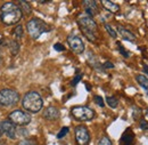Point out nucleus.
<instances>
[{
    "instance_id": "obj_26",
    "label": "nucleus",
    "mask_w": 148,
    "mask_h": 145,
    "mask_svg": "<svg viewBox=\"0 0 148 145\" xmlns=\"http://www.w3.org/2000/svg\"><path fill=\"white\" fill-rule=\"evenodd\" d=\"M93 99H95V103H96L97 105H99L100 108H103V106H104V101H103V98H101L100 96H98V95H97V96H95V97H93Z\"/></svg>"
},
{
    "instance_id": "obj_3",
    "label": "nucleus",
    "mask_w": 148,
    "mask_h": 145,
    "mask_svg": "<svg viewBox=\"0 0 148 145\" xmlns=\"http://www.w3.org/2000/svg\"><path fill=\"white\" fill-rule=\"evenodd\" d=\"M26 30L29 32V35L33 39H38L41 35H43L45 32L50 31V28L48 26V24L40 19V18H32L26 23Z\"/></svg>"
},
{
    "instance_id": "obj_27",
    "label": "nucleus",
    "mask_w": 148,
    "mask_h": 145,
    "mask_svg": "<svg viewBox=\"0 0 148 145\" xmlns=\"http://www.w3.org/2000/svg\"><path fill=\"white\" fill-rule=\"evenodd\" d=\"M140 128L143 129V130H148V122L146 120H140Z\"/></svg>"
},
{
    "instance_id": "obj_19",
    "label": "nucleus",
    "mask_w": 148,
    "mask_h": 145,
    "mask_svg": "<svg viewBox=\"0 0 148 145\" xmlns=\"http://www.w3.org/2000/svg\"><path fill=\"white\" fill-rule=\"evenodd\" d=\"M23 35H24L23 26L17 25V26L14 29V31H13V36H14V38L16 39V41H17V40H19V39H22V38H23Z\"/></svg>"
},
{
    "instance_id": "obj_30",
    "label": "nucleus",
    "mask_w": 148,
    "mask_h": 145,
    "mask_svg": "<svg viewBox=\"0 0 148 145\" xmlns=\"http://www.w3.org/2000/svg\"><path fill=\"white\" fill-rule=\"evenodd\" d=\"M104 68H114V65H113V64H112L111 62H106V63H105V64H104Z\"/></svg>"
},
{
    "instance_id": "obj_7",
    "label": "nucleus",
    "mask_w": 148,
    "mask_h": 145,
    "mask_svg": "<svg viewBox=\"0 0 148 145\" xmlns=\"http://www.w3.org/2000/svg\"><path fill=\"white\" fill-rule=\"evenodd\" d=\"M75 141L77 145H88L90 142V134L87 127L77 126L75 128Z\"/></svg>"
},
{
    "instance_id": "obj_22",
    "label": "nucleus",
    "mask_w": 148,
    "mask_h": 145,
    "mask_svg": "<svg viewBox=\"0 0 148 145\" xmlns=\"http://www.w3.org/2000/svg\"><path fill=\"white\" fill-rule=\"evenodd\" d=\"M98 145H113V144H112V141L107 136H103V137L99 139Z\"/></svg>"
},
{
    "instance_id": "obj_24",
    "label": "nucleus",
    "mask_w": 148,
    "mask_h": 145,
    "mask_svg": "<svg viewBox=\"0 0 148 145\" xmlns=\"http://www.w3.org/2000/svg\"><path fill=\"white\" fill-rule=\"evenodd\" d=\"M117 48H119V50L121 52V54L123 55L124 57H129V56H130L129 52H128V50H127V49H125V48H124V47L121 45V42H117Z\"/></svg>"
},
{
    "instance_id": "obj_29",
    "label": "nucleus",
    "mask_w": 148,
    "mask_h": 145,
    "mask_svg": "<svg viewBox=\"0 0 148 145\" xmlns=\"http://www.w3.org/2000/svg\"><path fill=\"white\" fill-rule=\"evenodd\" d=\"M81 78H82V74H79V75H76V77L74 78V80L72 81V86H75V85H76V84L80 81V79H81Z\"/></svg>"
},
{
    "instance_id": "obj_18",
    "label": "nucleus",
    "mask_w": 148,
    "mask_h": 145,
    "mask_svg": "<svg viewBox=\"0 0 148 145\" xmlns=\"http://www.w3.org/2000/svg\"><path fill=\"white\" fill-rule=\"evenodd\" d=\"M8 48L10 50L12 55H16L19 52V45L16 40H10L8 44Z\"/></svg>"
},
{
    "instance_id": "obj_21",
    "label": "nucleus",
    "mask_w": 148,
    "mask_h": 145,
    "mask_svg": "<svg viewBox=\"0 0 148 145\" xmlns=\"http://www.w3.org/2000/svg\"><path fill=\"white\" fill-rule=\"evenodd\" d=\"M105 29H106V31L108 32V35H110L112 38H114V39H115V38L117 37V33H116V31H115V30L112 28L110 24H105Z\"/></svg>"
},
{
    "instance_id": "obj_31",
    "label": "nucleus",
    "mask_w": 148,
    "mask_h": 145,
    "mask_svg": "<svg viewBox=\"0 0 148 145\" xmlns=\"http://www.w3.org/2000/svg\"><path fill=\"white\" fill-rule=\"evenodd\" d=\"M144 71H145L146 74H148V65H146V64L144 65Z\"/></svg>"
},
{
    "instance_id": "obj_34",
    "label": "nucleus",
    "mask_w": 148,
    "mask_h": 145,
    "mask_svg": "<svg viewBox=\"0 0 148 145\" xmlns=\"http://www.w3.org/2000/svg\"><path fill=\"white\" fill-rule=\"evenodd\" d=\"M1 42H2V40H0V44H1Z\"/></svg>"
},
{
    "instance_id": "obj_10",
    "label": "nucleus",
    "mask_w": 148,
    "mask_h": 145,
    "mask_svg": "<svg viewBox=\"0 0 148 145\" xmlns=\"http://www.w3.org/2000/svg\"><path fill=\"white\" fill-rule=\"evenodd\" d=\"M67 42L75 54H82L84 52V44L80 37L70 36L67 38Z\"/></svg>"
},
{
    "instance_id": "obj_35",
    "label": "nucleus",
    "mask_w": 148,
    "mask_h": 145,
    "mask_svg": "<svg viewBox=\"0 0 148 145\" xmlns=\"http://www.w3.org/2000/svg\"><path fill=\"white\" fill-rule=\"evenodd\" d=\"M0 64H1V58H0Z\"/></svg>"
},
{
    "instance_id": "obj_17",
    "label": "nucleus",
    "mask_w": 148,
    "mask_h": 145,
    "mask_svg": "<svg viewBox=\"0 0 148 145\" xmlns=\"http://www.w3.org/2000/svg\"><path fill=\"white\" fill-rule=\"evenodd\" d=\"M18 7L21 8V10H22V13L23 14H26V15H30L31 13H32V7L30 6V3L27 2V1H23V0H21L18 1Z\"/></svg>"
},
{
    "instance_id": "obj_16",
    "label": "nucleus",
    "mask_w": 148,
    "mask_h": 145,
    "mask_svg": "<svg viewBox=\"0 0 148 145\" xmlns=\"http://www.w3.org/2000/svg\"><path fill=\"white\" fill-rule=\"evenodd\" d=\"M136 80H137V82L143 87V89L145 90V93L147 94V96H148V78H146V77L143 75V74H137V75H136Z\"/></svg>"
},
{
    "instance_id": "obj_32",
    "label": "nucleus",
    "mask_w": 148,
    "mask_h": 145,
    "mask_svg": "<svg viewBox=\"0 0 148 145\" xmlns=\"http://www.w3.org/2000/svg\"><path fill=\"white\" fill-rule=\"evenodd\" d=\"M0 145H7V144H6V143H3V142H1V141H0Z\"/></svg>"
},
{
    "instance_id": "obj_12",
    "label": "nucleus",
    "mask_w": 148,
    "mask_h": 145,
    "mask_svg": "<svg viewBox=\"0 0 148 145\" xmlns=\"http://www.w3.org/2000/svg\"><path fill=\"white\" fill-rule=\"evenodd\" d=\"M121 145H134V134L132 133L131 129H127L120 141Z\"/></svg>"
},
{
    "instance_id": "obj_6",
    "label": "nucleus",
    "mask_w": 148,
    "mask_h": 145,
    "mask_svg": "<svg viewBox=\"0 0 148 145\" xmlns=\"http://www.w3.org/2000/svg\"><path fill=\"white\" fill-rule=\"evenodd\" d=\"M8 118H9V121L13 122L15 126H26L31 122L30 114L22 110H15L10 112Z\"/></svg>"
},
{
    "instance_id": "obj_9",
    "label": "nucleus",
    "mask_w": 148,
    "mask_h": 145,
    "mask_svg": "<svg viewBox=\"0 0 148 145\" xmlns=\"http://www.w3.org/2000/svg\"><path fill=\"white\" fill-rule=\"evenodd\" d=\"M77 23H79V26H80V30H87V31H90L96 33L97 32V23L95 22V19L90 16H82L77 19Z\"/></svg>"
},
{
    "instance_id": "obj_1",
    "label": "nucleus",
    "mask_w": 148,
    "mask_h": 145,
    "mask_svg": "<svg viewBox=\"0 0 148 145\" xmlns=\"http://www.w3.org/2000/svg\"><path fill=\"white\" fill-rule=\"evenodd\" d=\"M23 17V13L18 5L14 2H6L0 8V19L5 25H14Z\"/></svg>"
},
{
    "instance_id": "obj_11",
    "label": "nucleus",
    "mask_w": 148,
    "mask_h": 145,
    "mask_svg": "<svg viewBox=\"0 0 148 145\" xmlns=\"http://www.w3.org/2000/svg\"><path fill=\"white\" fill-rule=\"evenodd\" d=\"M43 118L46 120H50V121L57 120L59 118V111L55 106H48L43 111Z\"/></svg>"
},
{
    "instance_id": "obj_25",
    "label": "nucleus",
    "mask_w": 148,
    "mask_h": 145,
    "mask_svg": "<svg viewBox=\"0 0 148 145\" xmlns=\"http://www.w3.org/2000/svg\"><path fill=\"white\" fill-rule=\"evenodd\" d=\"M17 145H37V142L34 139L27 138V139H22Z\"/></svg>"
},
{
    "instance_id": "obj_8",
    "label": "nucleus",
    "mask_w": 148,
    "mask_h": 145,
    "mask_svg": "<svg viewBox=\"0 0 148 145\" xmlns=\"http://www.w3.org/2000/svg\"><path fill=\"white\" fill-rule=\"evenodd\" d=\"M0 131L2 134H5L10 139H15L17 137L16 126L13 122H10L9 120H5V121H1L0 122Z\"/></svg>"
},
{
    "instance_id": "obj_14",
    "label": "nucleus",
    "mask_w": 148,
    "mask_h": 145,
    "mask_svg": "<svg viewBox=\"0 0 148 145\" xmlns=\"http://www.w3.org/2000/svg\"><path fill=\"white\" fill-rule=\"evenodd\" d=\"M117 31H119V35L122 37L124 40H127V41H134L136 40V36L131 31L124 29V28H122V26H119L117 28Z\"/></svg>"
},
{
    "instance_id": "obj_33",
    "label": "nucleus",
    "mask_w": 148,
    "mask_h": 145,
    "mask_svg": "<svg viewBox=\"0 0 148 145\" xmlns=\"http://www.w3.org/2000/svg\"><path fill=\"white\" fill-rule=\"evenodd\" d=\"M146 115L148 117V109H147V111H146Z\"/></svg>"
},
{
    "instance_id": "obj_28",
    "label": "nucleus",
    "mask_w": 148,
    "mask_h": 145,
    "mask_svg": "<svg viewBox=\"0 0 148 145\" xmlns=\"http://www.w3.org/2000/svg\"><path fill=\"white\" fill-rule=\"evenodd\" d=\"M54 48H55L56 50H59V52H63L65 49V47L63 45H60V44H56L55 46H54Z\"/></svg>"
},
{
    "instance_id": "obj_4",
    "label": "nucleus",
    "mask_w": 148,
    "mask_h": 145,
    "mask_svg": "<svg viewBox=\"0 0 148 145\" xmlns=\"http://www.w3.org/2000/svg\"><path fill=\"white\" fill-rule=\"evenodd\" d=\"M19 94L15 89L5 88L0 90V105L2 106H13L16 105L19 101Z\"/></svg>"
},
{
    "instance_id": "obj_5",
    "label": "nucleus",
    "mask_w": 148,
    "mask_h": 145,
    "mask_svg": "<svg viewBox=\"0 0 148 145\" xmlns=\"http://www.w3.org/2000/svg\"><path fill=\"white\" fill-rule=\"evenodd\" d=\"M74 119L79 121H90L95 117V111L88 106H74L71 110Z\"/></svg>"
},
{
    "instance_id": "obj_15",
    "label": "nucleus",
    "mask_w": 148,
    "mask_h": 145,
    "mask_svg": "<svg viewBox=\"0 0 148 145\" xmlns=\"http://www.w3.org/2000/svg\"><path fill=\"white\" fill-rule=\"evenodd\" d=\"M101 5L105 9H107L108 12L111 13H117L120 10V6L113 1H108V0H103L101 1Z\"/></svg>"
},
{
    "instance_id": "obj_2",
    "label": "nucleus",
    "mask_w": 148,
    "mask_h": 145,
    "mask_svg": "<svg viewBox=\"0 0 148 145\" xmlns=\"http://www.w3.org/2000/svg\"><path fill=\"white\" fill-rule=\"evenodd\" d=\"M23 108L31 112V113H38L43 106V101L41 95L37 91H29L24 95L22 101Z\"/></svg>"
},
{
    "instance_id": "obj_23",
    "label": "nucleus",
    "mask_w": 148,
    "mask_h": 145,
    "mask_svg": "<svg viewBox=\"0 0 148 145\" xmlns=\"http://www.w3.org/2000/svg\"><path fill=\"white\" fill-rule=\"evenodd\" d=\"M69 131H70V129H69V127H63L62 129H60V131L57 134V138H63V137H65L66 136V134H69Z\"/></svg>"
},
{
    "instance_id": "obj_13",
    "label": "nucleus",
    "mask_w": 148,
    "mask_h": 145,
    "mask_svg": "<svg viewBox=\"0 0 148 145\" xmlns=\"http://www.w3.org/2000/svg\"><path fill=\"white\" fill-rule=\"evenodd\" d=\"M84 8H86V12L88 13V15L90 17L95 16L97 13H98V7H97V2L96 1H90V0H87V1H83L82 2Z\"/></svg>"
},
{
    "instance_id": "obj_20",
    "label": "nucleus",
    "mask_w": 148,
    "mask_h": 145,
    "mask_svg": "<svg viewBox=\"0 0 148 145\" xmlns=\"http://www.w3.org/2000/svg\"><path fill=\"white\" fill-rule=\"evenodd\" d=\"M106 102H107V104L111 106L112 109H115V108H117V105H119V99H117L116 97H114V96H108V97H106Z\"/></svg>"
}]
</instances>
